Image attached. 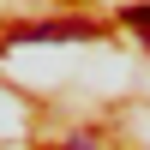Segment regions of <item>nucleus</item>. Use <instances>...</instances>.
Segmentation results:
<instances>
[{"mask_svg": "<svg viewBox=\"0 0 150 150\" xmlns=\"http://www.w3.org/2000/svg\"><path fill=\"white\" fill-rule=\"evenodd\" d=\"M120 18H126L132 30H138L144 42H150V6H120Z\"/></svg>", "mask_w": 150, "mask_h": 150, "instance_id": "f03ea898", "label": "nucleus"}, {"mask_svg": "<svg viewBox=\"0 0 150 150\" xmlns=\"http://www.w3.org/2000/svg\"><path fill=\"white\" fill-rule=\"evenodd\" d=\"M60 150H90V138H78V144H60Z\"/></svg>", "mask_w": 150, "mask_h": 150, "instance_id": "7ed1b4c3", "label": "nucleus"}, {"mask_svg": "<svg viewBox=\"0 0 150 150\" xmlns=\"http://www.w3.org/2000/svg\"><path fill=\"white\" fill-rule=\"evenodd\" d=\"M24 42H78V36H90V24L84 18H60V24H24Z\"/></svg>", "mask_w": 150, "mask_h": 150, "instance_id": "f257e3e1", "label": "nucleus"}]
</instances>
